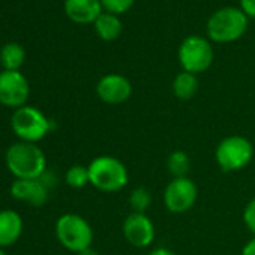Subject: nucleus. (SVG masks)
Segmentation results:
<instances>
[{
  "label": "nucleus",
  "instance_id": "nucleus-20",
  "mask_svg": "<svg viewBox=\"0 0 255 255\" xmlns=\"http://www.w3.org/2000/svg\"><path fill=\"white\" fill-rule=\"evenodd\" d=\"M65 182L74 189H80V188H84L86 185H90L89 167L72 165L65 174Z\"/></svg>",
  "mask_w": 255,
  "mask_h": 255
},
{
  "label": "nucleus",
  "instance_id": "nucleus-16",
  "mask_svg": "<svg viewBox=\"0 0 255 255\" xmlns=\"http://www.w3.org/2000/svg\"><path fill=\"white\" fill-rule=\"evenodd\" d=\"M198 92V78L195 74L180 71L173 80V93L180 101L192 99Z\"/></svg>",
  "mask_w": 255,
  "mask_h": 255
},
{
  "label": "nucleus",
  "instance_id": "nucleus-25",
  "mask_svg": "<svg viewBox=\"0 0 255 255\" xmlns=\"http://www.w3.org/2000/svg\"><path fill=\"white\" fill-rule=\"evenodd\" d=\"M147 255H177V254L173 252V251H170L168 248H155Z\"/></svg>",
  "mask_w": 255,
  "mask_h": 255
},
{
  "label": "nucleus",
  "instance_id": "nucleus-5",
  "mask_svg": "<svg viewBox=\"0 0 255 255\" xmlns=\"http://www.w3.org/2000/svg\"><path fill=\"white\" fill-rule=\"evenodd\" d=\"M56 236L62 246L75 254L92 248L93 230L90 224L77 213H65L56 222Z\"/></svg>",
  "mask_w": 255,
  "mask_h": 255
},
{
  "label": "nucleus",
  "instance_id": "nucleus-4",
  "mask_svg": "<svg viewBox=\"0 0 255 255\" xmlns=\"http://www.w3.org/2000/svg\"><path fill=\"white\" fill-rule=\"evenodd\" d=\"M215 159L225 173H236L246 168L254 159V144L243 135H230L219 141Z\"/></svg>",
  "mask_w": 255,
  "mask_h": 255
},
{
  "label": "nucleus",
  "instance_id": "nucleus-27",
  "mask_svg": "<svg viewBox=\"0 0 255 255\" xmlns=\"http://www.w3.org/2000/svg\"><path fill=\"white\" fill-rule=\"evenodd\" d=\"M0 255H6V254H5V251H3L2 248H0Z\"/></svg>",
  "mask_w": 255,
  "mask_h": 255
},
{
  "label": "nucleus",
  "instance_id": "nucleus-23",
  "mask_svg": "<svg viewBox=\"0 0 255 255\" xmlns=\"http://www.w3.org/2000/svg\"><path fill=\"white\" fill-rule=\"evenodd\" d=\"M239 8L248 18H255V0H239Z\"/></svg>",
  "mask_w": 255,
  "mask_h": 255
},
{
  "label": "nucleus",
  "instance_id": "nucleus-18",
  "mask_svg": "<svg viewBox=\"0 0 255 255\" xmlns=\"http://www.w3.org/2000/svg\"><path fill=\"white\" fill-rule=\"evenodd\" d=\"M167 168L170 174L174 177H188V173L191 170V158L183 150H174L170 153L167 159Z\"/></svg>",
  "mask_w": 255,
  "mask_h": 255
},
{
  "label": "nucleus",
  "instance_id": "nucleus-17",
  "mask_svg": "<svg viewBox=\"0 0 255 255\" xmlns=\"http://www.w3.org/2000/svg\"><path fill=\"white\" fill-rule=\"evenodd\" d=\"M26 57L24 48L17 42H8L0 50V63L6 71H18Z\"/></svg>",
  "mask_w": 255,
  "mask_h": 255
},
{
  "label": "nucleus",
  "instance_id": "nucleus-11",
  "mask_svg": "<svg viewBox=\"0 0 255 255\" xmlns=\"http://www.w3.org/2000/svg\"><path fill=\"white\" fill-rule=\"evenodd\" d=\"M96 95L108 105H120L131 98L132 84L122 74H107L98 81Z\"/></svg>",
  "mask_w": 255,
  "mask_h": 255
},
{
  "label": "nucleus",
  "instance_id": "nucleus-2",
  "mask_svg": "<svg viewBox=\"0 0 255 255\" xmlns=\"http://www.w3.org/2000/svg\"><path fill=\"white\" fill-rule=\"evenodd\" d=\"M90 185L105 194H114L126 188L129 173L126 165L116 156H96L89 165Z\"/></svg>",
  "mask_w": 255,
  "mask_h": 255
},
{
  "label": "nucleus",
  "instance_id": "nucleus-14",
  "mask_svg": "<svg viewBox=\"0 0 255 255\" xmlns=\"http://www.w3.org/2000/svg\"><path fill=\"white\" fill-rule=\"evenodd\" d=\"M23 233L21 215L15 210H0V248L14 245Z\"/></svg>",
  "mask_w": 255,
  "mask_h": 255
},
{
  "label": "nucleus",
  "instance_id": "nucleus-9",
  "mask_svg": "<svg viewBox=\"0 0 255 255\" xmlns=\"http://www.w3.org/2000/svg\"><path fill=\"white\" fill-rule=\"evenodd\" d=\"M122 233L128 243L138 249L149 248L156 237L155 224L147 213L131 212L122 224Z\"/></svg>",
  "mask_w": 255,
  "mask_h": 255
},
{
  "label": "nucleus",
  "instance_id": "nucleus-12",
  "mask_svg": "<svg viewBox=\"0 0 255 255\" xmlns=\"http://www.w3.org/2000/svg\"><path fill=\"white\" fill-rule=\"evenodd\" d=\"M11 194L18 201L39 207L48 200V186L41 179H17L11 186Z\"/></svg>",
  "mask_w": 255,
  "mask_h": 255
},
{
  "label": "nucleus",
  "instance_id": "nucleus-13",
  "mask_svg": "<svg viewBox=\"0 0 255 255\" xmlns=\"http://www.w3.org/2000/svg\"><path fill=\"white\" fill-rule=\"evenodd\" d=\"M65 12L77 24H90L104 12L101 0H65Z\"/></svg>",
  "mask_w": 255,
  "mask_h": 255
},
{
  "label": "nucleus",
  "instance_id": "nucleus-8",
  "mask_svg": "<svg viewBox=\"0 0 255 255\" xmlns=\"http://www.w3.org/2000/svg\"><path fill=\"white\" fill-rule=\"evenodd\" d=\"M198 198V188L189 177H174L164 189V206L168 212L180 215L189 212Z\"/></svg>",
  "mask_w": 255,
  "mask_h": 255
},
{
  "label": "nucleus",
  "instance_id": "nucleus-24",
  "mask_svg": "<svg viewBox=\"0 0 255 255\" xmlns=\"http://www.w3.org/2000/svg\"><path fill=\"white\" fill-rule=\"evenodd\" d=\"M240 255H255V236L246 242V245L242 248V254Z\"/></svg>",
  "mask_w": 255,
  "mask_h": 255
},
{
  "label": "nucleus",
  "instance_id": "nucleus-10",
  "mask_svg": "<svg viewBox=\"0 0 255 255\" xmlns=\"http://www.w3.org/2000/svg\"><path fill=\"white\" fill-rule=\"evenodd\" d=\"M29 93V83L20 71L0 72V104L17 110L26 104Z\"/></svg>",
  "mask_w": 255,
  "mask_h": 255
},
{
  "label": "nucleus",
  "instance_id": "nucleus-6",
  "mask_svg": "<svg viewBox=\"0 0 255 255\" xmlns=\"http://www.w3.org/2000/svg\"><path fill=\"white\" fill-rule=\"evenodd\" d=\"M11 126L14 134L21 141L33 144L41 141L51 129V123L47 116L32 105H23L17 108L11 117Z\"/></svg>",
  "mask_w": 255,
  "mask_h": 255
},
{
  "label": "nucleus",
  "instance_id": "nucleus-7",
  "mask_svg": "<svg viewBox=\"0 0 255 255\" xmlns=\"http://www.w3.org/2000/svg\"><path fill=\"white\" fill-rule=\"evenodd\" d=\"M177 57L183 71L198 75L212 66L215 53L209 39L198 35H191L186 36L179 45Z\"/></svg>",
  "mask_w": 255,
  "mask_h": 255
},
{
  "label": "nucleus",
  "instance_id": "nucleus-19",
  "mask_svg": "<svg viewBox=\"0 0 255 255\" xmlns=\"http://www.w3.org/2000/svg\"><path fill=\"white\" fill-rule=\"evenodd\" d=\"M128 201H129V206H131L132 212H135V213H146L150 209L153 198H152V194H150V191L147 188L138 186V188L131 191Z\"/></svg>",
  "mask_w": 255,
  "mask_h": 255
},
{
  "label": "nucleus",
  "instance_id": "nucleus-21",
  "mask_svg": "<svg viewBox=\"0 0 255 255\" xmlns=\"http://www.w3.org/2000/svg\"><path fill=\"white\" fill-rule=\"evenodd\" d=\"M134 3L135 0H101L102 9L117 17L129 11L134 6Z\"/></svg>",
  "mask_w": 255,
  "mask_h": 255
},
{
  "label": "nucleus",
  "instance_id": "nucleus-22",
  "mask_svg": "<svg viewBox=\"0 0 255 255\" xmlns=\"http://www.w3.org/2000/svg\"><path fill=\"white\" fill-rule=\"evenodd\" d=\"M243 222L245 227L255 236V197L249 200L243 209Z\"/></svg>",
  "mask_w": 255,
  "mask_h": 255
},
{
  "label": "nucleus",
  "instance_id": "nucleus-15",
  "mask_svg": "<svg viewBox=\"0 0 255 255\" xmlns=\"http://www.w3.org/2000/svg\"><path fill=\"white\" fill-rule=\"evenodd\" d=\"M93 26H95L96 35L101 39L108 41V42L116 41L122 35V30H123V24H122L120 18L117 15L105 12V11L96 18Z\"/></svg>",
  "mask_w": 255,
  "mask_h": 255
},
{
  "label": "nucleus",
  "instance_id": "nucleus-1",
  "mask_svg": "<svg viewBox=\"0 0 255 255\" xmlns=\"http://www.w3.org/2000/svg\"><path fill=\"white\" fill-rule=\"evenodd\" d=\"M6 167L17 179H41L47 170L42 149L33 143L18 141L6 150Z\"/></svg>",
  "mask_w": 255,
  "mask_h": 255
},
{
  "label": "nucleus",
  "instance_id": "nucleus-26",
  "mask_svg": "<svg viewBox=\"0 0 255 255\" xmlns=\"http://www.w3.org/2000/svg\"><path fill=\"white\" fill-rule=\"evenodd\" d=\"M77 255H99V254H98V251H95L93 248H89V249H84V251L78 252Z\"/></svg>",
  "mask_w": 255,
  "mask_h": 255
},
{
  "label": "nucleus",
  "instance_id": "nucleus-3",
  "mask_svg": "<svg viewBox=\"0 0 255 255\" xmlns=\"http://www.w3.org/2000/svg\"><path fill=\"white\" fill-rule=\"evenodd\" d=\"M249 18L236 6H224L215 11L206 24L207 36L216 44H230L240 39L248 30Z\"/></svg>",
  "mask_w": 255,
  "mask_h": 255
}]
</instances>
